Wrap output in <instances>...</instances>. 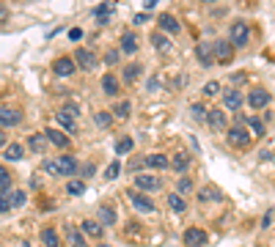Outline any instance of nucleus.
<instances>
[{
    "label": "nucleus",
    "mask_w": 275,
    "mask_h": 247,
    "mask_svg": "<svg viewBox=\"0 0 275 247\" xmlns=\"http://www.w3.org/2000/svg\"><path fill=\"white\" fill-rule=\"evenodd\" d=\"M212 55H215L220 63H228L231 61V41H215V47H212Z\"/></svg>",
    "instance_id": "10"
},
{
    "label": "nucleus",
    "mask_w": 275,
    "mask_h": 247,
    "mask_svg": "<svg viewBox=\"0 0 275 247\" xmlns=\"http://www.w3.org/2000/svg\"><path fill=\"white\" fill-rule=\"evenodd\" d=\"M130 151H132V137H121V140L116 143V154L121 157V154H130Z\"/></svg>",
    "instance_id": "33"
},
{
    "label": "nucleus",
    "mask_w": 275,
    "mask_h": 247,
    "mask_svg": "<svg viewBox=\"0 0 275 247\" xmlns=\"http://www.w3.org/2000/svg\"><path fill=\"white\" fill-rule=\"evenodd\" d=\"M223 107H226V110H239V107H242V96H239L237 88H228L226 94H223Z\"/></svg>",
    "instance_id": "14"
},
{
    "label": "nucleus",
    "mask_w": 275,
    "mask_h": 247,
    "mask_svg": "<svg viewBox=\"0 0 275 247\" xmlns=\"http://www.w3.org/2000/svg\"><path fill=\"white\" fill-rule=\"evenodd\" d=\"M198 61H201V66L212 63V50L206 47V44H198Z\"/></svg>",
    "instance_id": "31"
},
{
    "label": "nucleus",
    "mask_w": 275,
    "mask_h": 247,
    "mask_svg": "<svg viewBox=\"0 0 275 247\" xmlns=\"http://www.w3.org/2000/svg\"><path fill=\"white\" fill-rule=\"evenodd\" d=\"M135 77H140V66L138 63H130V66H124V80H135Z\"/></svg>",
    "instance_id": "35"
},
{
    "label": "nucleus",
    "mask_w": 275,
    "mask_h": 247,
    "mask_svg": "<svg viewBox=\"0 0 275 247\" xmlns=\"http://www.w3.org/2000/svg\"><path fill=\"white\" fill-rule=\"evenodd\" d=\"M248 82V74L245 71H237V74H231V85H245Z\"/></svg>",
    "instance_id": "43"
},
{
    "label": "nucleus",
    "mask_w": 275,
    "mask_h": 247,
    "mask_svg": "<svg viewBox=\"0 0 275 247\" xmlns=\"http://www.w3.org/2000/svg\"><path fill=\"white\" fill-rule=\"evenodd\" d=\"M176 189H179L182 195H187V192H190V189H193V182H190V179H182V182L176 184Z\"/></svg>",
    "instance_id": "44"
},
{
    "label": "nucleus",
    "mask_w": 275,
    "mask_h": 247,
    "mask_svg": "<svg viewBox=\"0 0 275 247\" xmlns=\"http://www.w3.org/2000/svg\"><path fill=\"white\" fill-rule=\"evenodd\" d=\"M74 58H77L74 63L83 66V69H94V66H96V55L91 53V50H77V55H74Z\"/></svg>",
    "instance_id": "17"
},
{
    "label": "nucleus",
    "mask_w": 275,
    "mask_h": 247,
    "mask_svg": "<svg viewBox=\"0 0 275 247\" xmlns=\"http://www.w3.org/2000/svg\"><path fill=\"white\" fill-rule=\"evenodd\" d=\"M66 192H69V195H83L85 184L83 182H69V184H66Z\"/></svg>",
    "instance_id": "36"
},
{
    "label": "nucleus",
    "mask_w": 275,
    "mask_h": 247,
    "mask_svg": "<svg viewBox=\"0 0 275 247\" xmlns=\"http://www.w3.org/2000/svg\"><path fill=\"white\" fill-rule=\"evenodd\" d=\"M160 28H162V30H168V33H179L182 25L176 22V19L171 17V14H162V17H160Z\"/></svg>",
    "instance_id": "21"
},
{
    "label": "nucleus",
    "mask_w": 275,
    "mask_h": 247,
    "mask_svg": "<svg viewBox=\"0 0 275 247\" xmlns=\"http://www.w3.org/2000/svg\"><path fill=\"white\" fill-rule=\"evenodd\" d=\"M6 146V135H3V132H0V148Z\"/></svg>",
    "instance_id": "51"
},
{
    "label": "nucleus",
    "mask_w": 275,
    "mask_h": 247,
    "mask_svg": "<svg viewBox=\"0 0 275 247\" xmlns=\"http://www.w3.org/2000/svg\"><path fill=\"white\" fill-rule=\"evenodd\" d=\"M121 53H127V55H135L138 53V41H135V36H132V33L121 36Z\"/></svg>",
    "instance_id": "23"
},
{
    "label": "nucleus",
    "mask_w": 275,
    "mask_h": 247,
    "mask_svg": "<svg viewBox=\"0 0 275 247\" xmlns=\"http://www.w3.org/2000/svg\"><path fill=\"white\" fill-rule=\"evenodd\" d=\"M151 6H157V0H146V8H151Z\"/></svg>",
    "instance_id": "52"
},
{
    "label": "nucleus",
    "mask_w": 275,
    "mask_h": 247,
    "mask_svg": "<svg viewBox=\"0 0 275 247\" xmlns=\"http://www.w3.org/2000/svg\"><path fill=\"white\" fill-rule=\"evenodd\" d=\"M130 200H132V206H135L138 212H143V214H151V212H154V203H151L146 195L135 192V189H130Z\"/></svg>",
    "instance_id": "8"
},
{
    "label": "nucleus",
    "mask_w": 275,
    "mask_h": 247,
    "mask_svg": "<svg viewBox=\"0 0 275 247\" xmlns=\"http://www.w3.org/2000/svg\"><path fill=\"white\" fill-rule=\"evenodd\" d=\"M248 105H251L253 110H262V107H267V105H270V91L253 88L251 94H248Z\"/></svg>",
    "instance_id": "6"
},
{
    "label": "nucleus",
    "mask_w": 275,
    "mask_h": 247,
    "mask_svg": "<svg viewBox=\"0 0 275 247\" xmlns=\"http://www.w3.org/2000/svg\"><path fill=\"white\" fill-rule=\"evenodd\" d=\"M105 63H110V66L119 63V50H110V53L105 55Z\"/></svg>",
    "instance_id": "45"
},
{
    "label": "nucleus",
    "mask_w": 275,
    "mask_h": 247,
    "mask_svg": "<svg viewBox=\"0 0 275 247\" xmlns=\"http://www.w3.org/2000/svg\"><path fill=\"white\" fill-rule=\"evenodd\" d=\"M28 146H30V151L44 154V151H47V146H50V140H47V135H44V132H36V135L28 137Z\"/></svg>",
    "instance_id": "12"
},
{
    "label": "nucleus",
    "mask_w": 275,
    "mask_h": 247,
    "mask_svg": "<svg viewBox=\"0 0 275 247\" xmlns=\"http://www.w3.org/2000/svg\"><path fill=\"white\" fill-rule=\"evenodd\" d=\"M3 154H6L8 162H19V159L25 157V148H22V146H17V143H11V146H8Z\"/></svg>",
    "instance_id": "25"
},
{
    "label": "nucleus",
    "mask_w": 275,
    "mask_h": 247,
    "mask_svg": "<svg viewBox=\"0 0 275 247\" xmlns=\"http://www.w3.org/2000/svg\"><path fill=\"white\" fill-rule=\"evenodd\" d=\"M206 3H215V0H206Z\"/></svg>",
    "instance_id": "55"
},
{
    "label": "nucleus",
    "mask_w": 275,
    "mask_h": 247,
    "mask_svg": "<svg viewBox=\"0 0 275 247\" xmlns=\"http://www.w3.org/2000/svg\"><path fill=\"white\" fill-rule=\"evenodd\" d=\"M151 44H154V47L160 50V53H171V41H168L165 36H160V33L151 36Z\"/></svg>",
    "instance_id": "29"
},
{
    "label": "nucleus",
    "mask_w": 275,
    "mask_h": 247,
    "mask_svg": "<svg viewBox=\"0 0 275 247\" xmlns=\"http://www.w3.org/2000/svg\"><path fill=\"white\" fill-rule=\"evenodd\" d=\"M242 124H248V126H251V132H253L256 137H262V135H264V124L259 121V118H245Z\"/></svg>",
    "instance_id": "32"
},
{
    "label": "nucleus",
    "mask_w": 275,
    "mask_h": 247,
    "mask_svg": "<svg viewBox=\"0 0 275 247\" xmlns=\"http://www.w3.org/2000/svg\"><path fill=\"white\" fill-rule=\"evenodd\" d=\"M69 245H72V247H83L85 245V234H83V231H72V234H69Z\"/></svg>",
    "instance_id": "34"
},
{
    "label": "nucleus",
    "mask_w": 275,
    "mask_h": 247,
    "mask_svg": "<svg viewBox=\"0 0 275 247\" xmlns=\"http://www.w3.org/2000/svg\"><path fill=\"white\" fill-rule=\"evenodd\" d=\"M80 231H83L85 236H94V239H99V236H102V231H105V225H102L99 220H83Z\"/></svg>",
    "instance_id": "15"
},
{
    "label": "nucleus",
    "mask_w": 275,
    "mask_h": 247,
    "mask_svg": "<svg viewBox=\"0 0 275 247\" xmlns=\"http://www.w3.org/2000/svg\"><path fill=\"white\" fill-rule=\"evenodd\" d=\"M206 124H209L212 129H223V126H226V113L223 110H209L206 113Z\"/></svg>",
    "instance_id": "18"
},
{
    "label": "nucleus",
    "mask_w": 275,
    "mask_h": 247,
    "mask_svg": "<svg viewBox=\"0 0 275 247\" xmlns=\"http://www.w3.org/2000/svg\"><path fill=\"white\" fill-rule=\"evenodd\" d=\"M190 113H193V118H206V110H204V105H196Z\"/></svg>",
    "instance_id": "46"
},
{
    "label": "nucleus",
    "mask_w": 275,
    "mask_h": 247,
    "mask_svg": "<svg viewBox=\"0 0 275 247\" xmlns=\"http://www.w3.org/2000/svg\"><path fill=\"white\" fill-rule=\"evenodd\" d=\"M83 176H85V179L94 176V165H85V168H83Z\"/></svg>",
    "instance_id": "50"
},
{
    "label": "nucleus",
    "mask_w": 275,
    "mask_h": 247,
    "mask_svg": "<svg viewBox=\"0 0 275 247\" xmlns=\"http://www.w3.org/2000/svg\"><path fill=\"white\" fill-rule=\"evenodd\" d=\"M96 220H99L102 225H116V214H113V209H108V206H102V209H99Z\"/></svg>",
    "instance_id": "26"
},
{
    "label": "nucleus",
    "mask_w": 275,
    "mask_h": 247,
    "mask_svg": "<svg viewBox=\"0 0 275 247\" xmlns=\"http://www.w3.org/2000/svg\"><path fill=\"white\" fill-rule=\"evenodd\" d=\"M248 39H251V25L248 22H234L231 25V47H245Z\"/></svg>",
    "instance_id": "2"
},
{
    "label": "nucleus",
    "mask_w": 275,
    "mask_h": 247,
    "mask_svg": "<svg viewBox=\"0 0 275 247\" xmlns=\"http://www.w3.org/2000/svg\"><path fill=\"white\" fill-rule=\"evenodd\" d=\"M110 11H113V3H99V6L94 8V19L99 25H105L110 19Z\"/></svg>",
    "instance_id": "20"
},
{
    "label": "nucleus",
    "mask_w": 275,
    "mask_h": 247,
    "mask_svg": "<svg viewBox=\"0 0 275 247\" xmlns=\"http://www.w3.org/2000/svg\"><path fill=\"white\" fill-rule=\"evenodd\" d=\"M135 187L146 189V192H157V189H162V179L151 176V173H138V176H135Z\"/></svg>",
    "instance_id": "3"
},
{
    "label": "nucleus",
    "mask_w": 275,
    "mask_h": 247,
    "mask_svg": "<svg viewBox=\"0 0 275 247\" xmlns=\"http://www.w3.org/2000/svg\"><path fill=\"white\" fill-rule=\"evenodd\" d=\"M11 212V203H8V192H0V214Z\"/></svg>",
    "instance_id": "39"
},
{
    "label": "nucleus",
    "mask_w": 275,
    "mask_h": 247,
    "mask_svg": "<svg viewBox=\"0 0 275 247\" xmlns=\"http://www.w3.org/2000/svg\"><path fill=\"white\" fill-rule=\"evenodd\" d=\"M270 223H273V212H267L262 217V228H270Z\"/></svg>",
    "instance_id": "48"
},
{
    "label": "nucleus",
    "mask_w": 275,
    "mask_h": 247,
    "mask_svg": "<svg viewBox=\"0 0 275 247\" xmlns=\"http://www.w3.org/2000/svg\"><path fill=\"white\" fill-rule=\"evenodd\" d=\"M3 17H6V11H3V8H0V19H3Z\"/></svg>",
    "instance_id": "53"
},
{
    "label": "nucleus",
    "mask_w": 275,
    "mask_h": 247,
    "mask_svg": "<svg viewBox=\"0 0 275 247\" xmlns=\"http://www.w3.org/2000/svg\"><path fill=\"white\" fill-rule=\"evenodd\" d=\"M55 124H58L64 132H77V121H74L72 116H66L64 110H58L55 113Z\"/></svg>",
    "instance_id": "16"
},
{
    "label": "nucleus",
    "mask_w": 275,
    "mask_h": 247,
    "mask_svg": "<svg viewBox=\"0 0 275 247\" xmlns=\"http://www.w3.org/2000/svg\"><path fill=\"white\" fill-rule=\"evenodd\" d=\"M171 168H174L176 173H187V168H190V154H187V151H176L174 157H171Z\"/></svg>",
    "instance_id": "13"
},
{
    "label": "nucleus",
    "mask_w": 275,
    "mask_h": 247,
    "mask_svg": "<svg viewBox=\"0 0 275 247\" xmlns=\"http://www.w3.org/2000/svg\"><path fill=\"white\" fill-rule=\"evenodd\" d=\"M44 135H47L50 146H58V148H66V146H69V135H66V132H61V129H55V126H50Z\"/></svg>",
    "instance_id": "11"
},
{
    "label": "nucleus",
    "mask_w": 275,
    "mask_h": 247,
    "mask_svg": "<svg viewBox=\"0 0 275 247\" xmlns=\"http://www.w3.org/2000/svg\"><path fill=\"white\" fill-rule=\"evenodd\" d=\"M42 245H44V247H58V245H61L55 228H44V231H42Z\"/></svg>",
    "instance_id": "24"
},
{
    "label": "nucleus",
    "mask_w": 275,
    "mask_h": 247,
    "mask_svg": "<svg viewBox=\"0 0 275 247\" xmlns=\"http://www.w3.org/2000/svg\"><path fill=\"white\" fill-rule=\"evenodd\" d=\"M226 140H228V146L245 148L248 143H251V137H248V132L242 129V126H231V129H228V135H226Z\"/></svg>",
    "instance_id": "5"
},
{
    "label": "nucleus",
    "mask_w": 275,
    "mask_h": 247,
    "mask_svg": "<svg viewBox=\"0 0 275 247\" xmlns=\"http://www.w3.org/2000/svg\"><path fill=\"white\" fill-rule=\"evenodd\" d=\"M206 239H209V236H206V231H204V228H187L185 236H182V242H185L187 247H204V245H206Z\"/></svg>",
    "instance_id": "4"
},
{
    "label": "nucleus",
    "mask_w": 275,
    "mask_h": 247,
    "mask_svg": "<svg viewBox=\"0 0 275 247\" xmlns=\"http://www.w3.org/2000/svg\"><path fill=\"white\" fill-rule=\"evenodd\" d=\"M74 69H77V63H74L72 58H58L53 63V71L58 77H69V74H74Z\"/></svg>",
    "instance_id": "9"
},
{
    "label": "nucleus",
    "mask_w": 275,
    "mask_h": 247,
    "mask_svg": "<svg viewBox=\"0 0 275 247\" xmlns=\"http://www.w3.org/2000/svg\"><path fill=\"white\" fill-rule=\"evenodd\" d=\"M165 200H168V206H171L174 212H185V209H187V203L182 200V195H176V192H171Z\"/></svg>",
    "instance_id": "27"
},
{
    "label": "nucleus",
    "mask_w": 275,
    "mask_h": 247,
    "mask_svg": "<svg viewBox=\"0 0 275 247\" xmlns=\"http://www.w3.org/2000/svg\"><path fill=\"white\" fill-rule=\"evenodd\" d=\"M119 173H121V165H119V162H113V165H108L105 176H108V179H119Z\"/></svg>",
    "instance_id": "40"
},
{
    "label": "nucleus",
    "mask_w": 275,
    "mask_h": 247,
    "mask_svg": "<svg viewBox=\"0 0 275 247\" xmlns=\"http://www.w3.org/2000/svg\"><path fill=\"white\" fill-rule=\"evenodd\" d=\"M143 22H149V14H138V17H135V25H143Z\"/></svg>",
    "instance_id": "49"
},
{
    "label": "nucleus",
    "mask_w": 275,
    "mask_h": 247,
    "mask_svg": "<svg viewBox=\"0 0 275 247\" xmlns=\"http://www.w3.org/2000/svg\"><path fill=\"white\" fill-rule=\"evenodd\" d=\"M201 91H204V96H215L217 91H220V85H217V82H206Z\"/></svg>",
    "instance_id": "41"
},
{
    "label": "nucleus",
    "mask_w": 275,
    "mask_h": 247,
    "mask_svg": "<svg viewBox=\"0 0 275 247\" xmlns=\"http://www.w3.org/2000/svg\"><path fill=\"white\" fill-rule=\"evenodd\" d=\"M44 168H47V173H53V176H74V173H77V159L64 154V157H58V159H50Z\"/></svg>",
    "instance_id": "1"
},
{
    "label": "nucleus",
    "mask_w": 275,
    "mask_h": 247,
    "mask_svg": "<svg viewBox=\"0 0 275 247\" xmlns=\"http://www.w3.org/2000/svg\"><path fill=\"white\" fill-rule=\"evenodd\" d=\"M94 124H96V126H102V129H105V126H110V113H96Z\"/></svg>",
    "instance_id": "37"
},
{
    "label": "nucleus",
    "mask_w": 275,
    "mask_h": 247,
    "mask_svg": "<svg viewBox=\"0 0 275 247\" xmlns=\"http://www.w3.org/2000/svg\"><path fill=\"white\" fill-rule=\"evenodd\" d=\"M69 39H72V41H80V39H83V30H80V28H72V30H69Z\"/></svg>",
    "instance_id": "47"
},
{
    "label": "nucleus",
    "mask_w": 275,
    "mask_h": 247,
    "mask_svg": "<svg viewBox=\"0 0 275 247\" xmlns=\"http://www.w3.org/2000/svg\"><path fill=\"white\" fill-rule=\"evenodd\" d=\"M198 198H201V200H204V203H206V200H220V198H223V195H220V192H217V187H204V189H201V192H198Z\"/></svg>",
    "instance_id": "28"
},
{
    "label": "nucleus",
    "mask_w": 275,
    "mask_h": 247,
    "mask_svg": "<svg viewBox=\"0 0 275 247\" xmlns=\"http://www.w3.org/2000/svg\"><path fill=\"white\" fill-rule=\"evenodd\" d=\"M99 247H108V245H99Z\"/></svg>",
    "instance_id": "56"
},
{
    "label": "nucleus",
    "mask_w": 275,
    "mask_h": 247,
    "mask_svg": "<svg viewBox=\"0 0 275 247\" xmlns=\"http://www.w3.org/2000/svg\"><path fill=\"white\" fill-rule=\"evenodd\" d=\"M22 121V113L17 107H0V126H17Z\"/></svg>",
    "instance_id": "7"
},
{
    "label": "nucleus",
    "mask_w": 275,
    "mask_h": 247,
    "mask_svg": "<svg viewBox=\"0 0 275 247\" xmlns=\"http://www.w3.org/2000/svg\"><path fill=\"white\" fill-rule=\"evenodd\" d=\"M102 88H105V94H108V96H116V94H119V80H116L113 74H105V77H102Z\"/></svg>",
    "instance_id": "22"
},
{
    "label": "nucleus",
    "mask_w": 275,
    "mask_h": 247,
    "mask_svg": "<svg viewBox=\"0 0 275 247\" xmlns=\"http://www.w3.org/2000/svg\"><path fill=\"white\" fill-rule=\"evenodd\" d=\"M143 165L146 168H157V171H160V168H168V165H171V159H168L165 154H149V157L143 159Z\"/></svg>",
    "instance_id": "19"
},
{
    "label": "nucleus",
    "mask_w": 275,
    "mask_h": 247,
    "mask_svg": "<svg viewBox=\"0 0 275 247\" xmlns=\"http://www.w3.org/2000/svg\"><path fill=\"white\" fill-rule=\"evenodd\" d=\"M22 247H30V242H22Z\"/></svg>",
    "instance_id": "54"
},
{
    "label": "nucleus",
    "mask_w": 275,
    "mask_h": 247,
    "mask_svg": "<svg viewBox=\"0 0 275 247\" xmlns=\"http://www.w3.org/2000/svg\"><path fill=\"white\" fill-rule=\"evenodd\" d=\"M116 116H121V118L130 116V102H119V105H116Z\"/></svg>",
    "instance_id": "42"
},
{
    "label": "nucleus",
    "mask_w": 275,
    "mask_h": 247,
    "mask_svg": "<svg viewBox=\"0 0 275 247\" xmlns=\"http://www.w3.org/2000/svg\"><path fill=\"white\" fill-rule=\"evenodd\" d=\"M8 203H11V209H19L25 203V192L22 189H14V192L8 189Z\"/></svg>",
    "instance_id": "30"
},
{
    "label": "nucleus",
    "mask_w": 275,
    "mask_h": 247,
    "mask_svg": "<svg viewBox=\"0 0 275 247\" xmlns=\"http://www.w3.org/2000/svg\"><path fill=\"white\" fill-rule=\"evenodd\" d=\"M61 110H64L66 116H72L74 121H77V118H80V107H77V105H72V102H66V105L61 107Z\"/></svg>",
    "instance_id": "38"
}]
</instances>
